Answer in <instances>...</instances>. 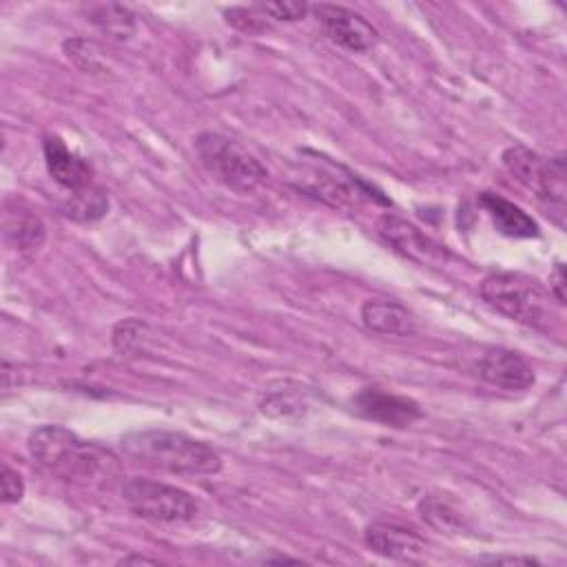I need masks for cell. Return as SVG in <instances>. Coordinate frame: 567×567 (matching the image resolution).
Masks as SVG:
<instances>
[{
    "label": "cell",
    "instance_id": "obj_4",
    "mask_svg": "<svg viewBox=\"0 0 567 567\" xmlns=\"http://www.w3.org/2000/svg\"><path fill=\"white\" fill-rule=\"evenodd\" d=\"M478 295L489 308L516 323L536 330L549 328L554 315L549 295L536 279L523 272H492L481 281Z\"/></svg>",
    "mask_w": 567,
    "mask_h": 567
},
{
    "label": "cell",
    "instance_id": "obj_23",
    "mask_svg": "<svg viewBox=\"0 0 567 567\" xmlns=\"http://www.w3.org/2000/svg\"><path fill=\"white\" fill-rule=\"evenodd\" d=\"M0 485H2V501L4 503H18L24 496V481L22 476L11 470L7 463H2V474H0Z\"/></svg>",
    "mask_w": 567,
    "mask_h": 567
},
{
    "label": "cell",
    "instance_id": "obj_26",
    "mask_svg": "<svg viewBox=\"0 0 567 567\" xmlns=\"http://www.w3.org/2000/svg\"><path fill=\"white\" fill-rule=\"evenodd\" d=\"M264 563H299V560L288 558V556H275V558H264Z\"/></svg>",
    "mask_w": 567,
    "mask_h": 567
},
{
    "label": "cell",
    "instance_id": "obj_25",
    "mask_svg": "<svg viewBox=\"0 0 567 567\" xmlns=\"http://www.w3.org/2000/svg\"><path fill=\"white\" fill-rule=\"evenodd\" d=\"M481 563H494V565H501V563H523V565H536L538 560L532 558V556H487V558H481Z\"/></svg>",
    "mask_w": 567,
    "mask_h": 567
},
{
    "label": "cell",
    "instance_id": "obj_18",
    "mask_svg": "<svg viewBox=\"0 0 567 567\" xmlns=\"http://www.w3.org/2000/svg\"><path fill=\"white\" fill-rule=\"evenodd\" d=\"M64 210L73 219L93 221V219H100L109 210V197L102 188L89 186L86 190L73 193L69 199V206Z\"/></svg>",
    "mask_w": 567,
    "mask_h": 567
},
{
    "label": "cell",
    "instance_id": "obj_11",
    "mask_svg": "<svg viewBox=\"0 0 567 567\" xmlns=\"http://www.w3.org/2000/svg\"><path fill=\"white\" fill-rule=\"evenodd\" d=\"M377 233L401 255H405L412 261L421 264H432L439 259H445L443 246L432 241L425 233H421L414 224L405 221L399 215L385 213L377 221Z\"/></svg>",
    "mask_w": 567,
    "mask_h": 567
},
{
    "label": "cell",
    "instance_id": "obj_3",
    "mask_svg": "<svg viewBox=\"0 0 567 567\" xmlns=\"http://www.w3.org/2000/svg\"><path fill=\"white\" fill-rule=\"evenodd\" d=\"M292 184L301 193L321 199L334 208H359L368 202L385 206L390 204V199L383 197L381 190L361 179L357 173L315 151H301L299 173L295 175Z\"/></svg>",
    "mask_w": 567,
    "mask_h": 567
},
{
    "label": "cell",
    "instance_id": "obj_5",
    "mask_svg": "<svg viewBox=\"0 0 567 567\" xmlns=\"http://www.w3.org/2000/svg\"><path fill=\"white\" fill-rule=\"evenodd\" d=\"M195 151L204 171L233 193L248 195L268 179L266 166L228 135L204 131L195 137Z\"/></svg>",
    "mask_w": 567,
    "mask_h": 567
},
{
    "label": "cell",
    "instance_id": "obj_8",
    "mask_svg": "<svg viewBox=\"0 0 567 567\" xmlns=\"http://www.w3.org/2000/svg\"><path fill=\"white\" fill-rule=\"evenodd\" d=\"M328 40L350 53H365L379 44V31L354 9L319 2L310 7Z\"/></svg>",
    "mask_w": 567,
    "mask_h": 567
},
{
    "label": "cell",
    "instance_id": "obj_15",
    "mask_svg": "<svg viewBox=\"0 0 567 567\" xmlns=\"http://www.w3.org/2000/svg\"><path fill=\"white\" fill-rule=\"evenodd\" d=\"M478 204L485 208L494 228L501 235L516 237V239H529V237L540 235L538 224L514 202H509L496 193H481Z\"/></svg>",
    "mask_w": 567,
    "mask_h": 567
},
{
    "label": "cell",
    "instance_id": "obj_21",
    "mask_svg": "<svg viewBox=\"0 0 567 567\" xmlns=\"http://www.w3.org/2000/svg\"><path fill=\"white\" fill-rule=\"evenodd\" d=\"M62 49H64L66 58H69L78 69H82V71H86V73H89V71L95 73V71H102V69H104L95 42H91V40H86V38H69V40H64Z\"/></svg>",
    "mask_w": 567,
    "mask_h": 567
},
{
    "label": "cell",
    "instance_id": "obj_27",
    "mask_svg": "<svg viewBox=\"0 0 567 567\" xmlns=\"http://www.w3.org/2000/svg\"><path fill=\"white\" fill-rule=\"evenodd\" d=\"M124 563H155V560H148V558H140V556H133V558H124Z\"/></svg>",
    "mask_w": 567,
    "mask_h": 567
},
{
    "label": "cell",
    "instance_id": "obj_13",
    "mask_svg": "<svg viewBox=\"0 0 567 567\" xmlns=\"http://www.w3.org/2000/svg\"><path fill=\"white\" fill-rule=\"evenodd\" d=\"M42 151H44V164L49 175L53 177L55 184L66 188L71 195L93 186L91 184L93 171L89 162L75 155L73 151H69L58 135H47L42 142Z\"/></svg>",
    "mask_w": 567,
    "mask_h": 567
},
{
    "label": "cell",
    "instance_id": "obj_12",
    "mask_svg": "<svg viewBox=\"0 0 567 567\" xmlns=\"http://www.w3.org/2000/svg\"><path fill=\"white\" fill-rule=\"evenodd\" d=\"M478 377L501 390H527L529 385H534V368L529 365V361L507 348H489L478 365H476Z\"/></svg>",
    "mask_w": 567,
    "mask_h": 567
},
{
    "label": "cell",
    "instance_id": "obj_14",
    "mask_svg": "<svg viewBox=\"0 0 567 567\" xmlns=\"http://www.w3.org/2000/svg\"><path fill=\"white\" fill-rule=\"evenodd\" d=\"M361 321L377 334H412L416 328L414 315L396 299L372 297L361 306Z\"/></svg>",
    "mask_w": 567,
    "mask_h": 567
},
{
    "label": "cell",
    "instance_id": "obj_10",
    "mask_svg": "<svg viewBox=\"0 0 567 567\" xmlns=\"http://www.w3.org/2000/svg\"><path fill=\"white\" fill-rule=\"evenodd\" d=\"M363 538L374 554L392 560L414 563V560H421L427 551L425 538L414 527H408L394 520L370 523L363 532Z\"/></svg>",
    "mask_w": 567,
    "mask_h": 567
},
{
    "label": "cell",
    "instance_id": "obj_16",
    "mask_svg": "<svg viewBox=\"0 0 567 567\" xmlns=\"http://www.w3.org/2000/svg\"><path fill=\"white\" fill-rule=\"evenodd\" d=\"M4 239L9 246H13L18 252H33L44 244L47 228L44 221L29 208L16 206L13 210H4L2 219Z\"/></svg>",
    "mask_w": 567,
    "mask_h": 567
},
{
    "label": "cell",
    "instance_id": "obj_2",
    "mask_svg": "<svg viewBox=\"0 0 567 567\" xmlns=\"http://www.w3.org/2000/svg\"><path fill=\"white\" fill-rule=\"evenodd\" d=\"M120 447L137 465L179 476H208L221 470V456L208 443L173 430H137L122 436Z\"/></svg>",
    "mask_w": 567,
    "mask_h": 567
},
{
    "label": "cell",
    "instance_id": "obj_20",
    "mask_svg": "<svg viewBox=\"0 0 567 567\" xmlns=\"http://www.w3.org/2000/svg\"><path fill=\"white\" fill-rule=\"evenodd\" d=\"M148 341V326L142 319H124L113 328V346L117 352L133 357L137 352H144Z\"/></svg>",
    "mask_w": 567,
    "mask_h": 567
},
{
    "label": "cell",
    "instance_id": "obj_17",
    "mask_svg": "<svg viewBox=\"0 0 567 567\" xmlns=\"http://www.w3.org/2000/svg\"><path fill=\"white\" fill-rule=\"evenodd\" d=\"M86 13V20L97 27L102 33H106L113 40H128L133 38L137 24H135V13L126 4L117 2H91L82 7Z\"/></svg>",
    "mask_w": 567,
    "mask_h": 567
},
{
    "label": "cell",
    "instance_id": "obj_7",
    "mask_svg": "<svg viewBox=\"0 0 567 567\" xmlns=\"http://www.w3.org/2000/svg\"><path fill=\"white\" fill-rule=\"evenodd\" d=\"M122 501L135 516L159 525L188 523L199 512L197 501L186 489L142 476L122 483Z\"/></svg>",
    "mask_w": 567,
    "mask_h": 567
},
{
    "label": "cell",
    "instance_id": "obj_9",
    "mask_svg": "<svg viewBox=\"0 0 567 567\" xmlns=\"http://www.w3.org/2000/svg\"><path fill=\"white\" fill-rule=\"evenodd\" d=\"M352 410L361 419L381 423L385 427H399V430L410 427L414 421L423 416V410L414 399L377 388V385L361 388L352 396Z\"/></svg>",
    "mask_w": 567,
    "mask_h": 567
},
{
    "label": "cell",
    "instance_id": "obj_24",
    "mask_svg": "<svg viewBox=\"0 0 567 567\" xmlns=\"http://www.w3.org/2000/svg\"><path fill=\"white\" fill-rule=\"evenodd\" d=\"M549 295L563 306L565 303V264L558 261L549 275Z\"/></svg>",
    "mask_w": 567,
    "mask_h": 567
},
{
    "label": "cell",
    "instance_id": "obj_22",
    "mask_svg": "<svg viewBox=\"0 0 567 567\" xmlns=\"http://www.w3.org/2000/svg\"><path fill=\"white\" fill-rule=\"evenodd\" d=\"M257 9L264 16H270L272 20H286V22L301 20L310 11V7L306 2H292V0H286V2H261V4H257Z\"/></svg>",
    "mask_w": 567,
    "mask_h": 567
},
{
    "label": "cell",
    "instance_id": "obj_1",
    "mask_svg": "<svg viewBox=\"0 0 567 567\" xmlns=\"http://www.w3.org/2000/svg\"><path fill=\"white\" fill-rule=\"evenodd\" d=\"M31 456L49 472L84 485H106L120 472L113 450L84 441L62 425H40L29 436Z\"/></svg>",
    "mask_w": 567,
    "mask_h": 567
},
{
    "label": "cell",
    "instance_id": "obj_6",
    "mask_svg": "<svg viewBox=\"0 0 567 567\" xmlns=\"http://www.w3.org/2000/svg\"><path fill=\"white\" fill-rule=\"evenodd\" d=\"M507 173L532 190L538 202H543L558 217L565 215V155L543 157L525 144H512L501 155Z\"/></svg>",
    "mask_w": 567,
    "mask_h": 567
},
{
    "label": "cell",
    "instance_id": "obj_19",
    "mask_svg": "<svg viewBox=\"0 0 567 567\" xmlns=\"http://www.w3.org/2000/svg\"><path fill=\"white\" fill-rule=\"evenodd\" d=\"M419 512H421L423 520H427L439 532L452 534V532L463 527L461 514L447 501H443L441 496H425L419 503Z\"/></svg>",
    "mask_w": 567,
    "mask_h": 567
}]
</instances>
